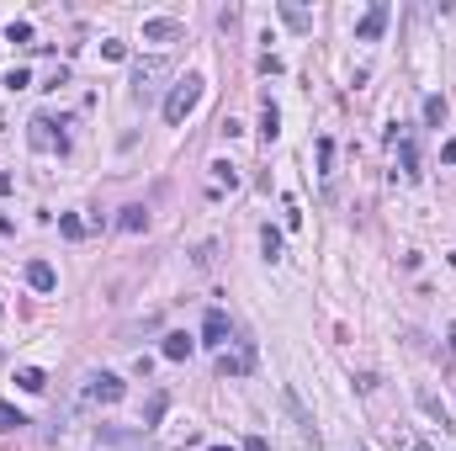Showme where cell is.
Returning a JSON list of instances; mask_svg holds the SVG:
<instances>
[{
  "instance_id": "8fae6325",
  "label": "cell",
  "mask_w": 456,
  "mask_h": 451,
  "mask_svg": "<svg viewBox=\"0 0 456 451\" xmlns=\"http://www.w3.org/2000/svg\"><path fill=\"white\" fill-rule=\"evenodd\" d=\"M420 409H424V414H430L441 430H456V425H451V414H445V404L435 398V393H420Z\"/></svg>"
},
{
  "instance_id": "4fadbf2b",
  "label": "cell",
  "mask_w": 456,
  "mask_h": 451,
  "mask_svg": "<svg viewBox=\"0 0 456 451\" xmlns=\"http://www.w3.org/2000/svg\"><path fill=\"white\" fill-rule=\"evenodd\" d=\"M276 133H281V112L271 107V96H265V107H260V138L271 143V138H276Z\"/></svg>"
},
{
  "instance_id": "ba28073f",
  "label": "cell",
  "mask_w": 456,
  "mask_h": 451,
  "mask_svg": "<svg viewBox=\"0 0 456 451\" xmlns=\"http://www.w3.org/2000/svg\"><path fill=\"white\" fill-rule=\"evenodd\" d=\"M32 143H37V149H59V155L69 149V138H64V133H53L48 117H32Z\"/></svg>"
},
{
  "instance_id": "83f0119b",
  "label": "cell",
  "mask_w": 456,
  "mask_h": 451,
  "mask_svg": "<svg viewBox=\"0 0 456 451\" xmlns=\"http://www.w3.org/2000/svg\"><path fill=\"white\" fill-rule=\"evenodd\" d=\"M244 451H271V446H265V436H250V440H244Z\"/></svg>"
},
{
  "instance_id": "603a6c76",
  "label": "cell",
  "mask_w": 456,
  "mask_h": 451,
  "mask_svg": "<svg viewBox=\"0 0 456 451\" xmlns=\"http://www.w3.org/2000/svg\"><path fill=\"white\" fill-rule=\"evenodd\" d=\"M318 165H324V176H329V165H335V143L329 138H318Z\"/></svg>"
},
{
  "instance_id": "4dcf8cb0",
  "label": "cell",
  "mask_w": 456,
  "mask_h": 451,
  "mask_svg": "<svg viewBox=\"0 0 456 451\" xmlns=\"http://www.w3.org/2000/svg\"><path fill=\"white\" fill-rule=\"evenodd\" d=\"M207 451H239V446H207Z\"/></svg>"
},
{
  "instance_id": "8992f818",
  "label": "cell",
  "mask_w": 456,
  "mask_h": 451,
  "mask_svg": "<svg viewBox=\"0 0 456 451\" xmlns=\"http://www.w3.org/2000/svg\"><path fill=\"white\" fill-rule=\"evenodd\" d=\"M27 287H32V292H53V287H59V271H53L48 261H27Z\"/></svg>"
},
{
  "instance_id": "9c48e42d",
  "label": "cell",
  "mask_w": 456,
  "mask_h": 451,
  "mask_svg": "<svg viewBox=\"0 0 456 451\" xmlns=\"http://www.w3.org/2000/svg\"><path fill=\"white\" fill-rule=\"evenodd\" d=\"M250 367H255V351H250V345H244V351H234V356H228V351L217 356V372H223V377H244Z\"/></svg>"
},
{
  "instance_id": "d6986e66",
  "label": "cell",
  "mask_w": 456,
  "mask_h": 451,
  "mask_svg": "<svg viewBox=\"0 0 456 451\" xmlns=\"http://www.w3.org/2000/svg\"><path fill=\"white\" fill-rule=\"evenodd\" d=\"M424 122H430V128L445 122V96H424Z\"/></svg>"
},
{
  "instance_id": "cb8c5ba5",
  "label": "cell",
  "mask_w": 456,
  "mask_h": 451,
  "mask_svg": "<svg viewBox=\"0 0 456 451\" xmlns=\"http://www.w3.org/2000/svg\"><path fill=\"white\" fill-rule=\"evenodd\" d=\"M281 16H287L292 27H308V11H302V6H281Z\"/></svg>"
},
{
  "instance_id": "f1b7e54d",
  "label": "cell",
  "mask_w": 456,
  "mask_h": 451,
  "mask_svg": "<svg viewBox=\"0 0 456 451\" xmlns=\"http://www.w3.org/2000/svg\"><path fill=\"white\" fill-rule=\"evenodd\" d=\"M445 345H451V356H456V324H451V329H445Z\"/></svg>"
},
{
  "instance_id": "52a82bcc",
  "label": "cell",
  "mask_w": 456,
  "mask_h": 451,
  "mask_svg": "<svg viewBox=\"0 0 456 451\" xmlns=\"http://www.w3.org/2000/svg\"><path fill=\"white\" fill-rule=\"evenodd\" d=\"M202 345H228V313H223V308H207V319H202Z\"/></svg>"
},
{
  "instance_id": "5bb4252c",
  "label": "cell",
  "mask_w": 456,
  "mask_h": 451,
  "mask_svg": "<svg viewBox=\"0 0 456 451\" xmlns=\"http://www.w3.org/2000/svg\"><path fill=\"white\" fill-rule=\"evenodd\" d=\"M117 223L128 228V234H144V228H149V213H144L138 202H133V207H122V218H117Z\"/></svg>"
},
{
  "instance_id": "2e32d148",
  "label": "cell",
  "mask_w": 456,
  "mask_h": 451,
  "mask_svg": "<svg viewBox=\"0 0 456 451\" xmlns=\"http://www.w3.org/2000/svg\"><path fill=\"white\" fill-rule=\"evenodd\" d=\"M213 186H217V191H223V186L234 191V186H239V170L228 165V159H217V165H213Z\"/></svg>"
},
{
  "instance_id": "7402d4cb",
  "label": "cell",
  "mask_w": 456,
  "mask_h": 451,
  "mask_svg": "<svg viewBox=\"0 0 456 451\" xmlns=\"http://www.w3.org/2000/svg\"><path fill=\"white\" fill-rule=\"evenodd\" d=\"M6 43H32V22H11L6 27Z\"/></svg>"
},
{
  "instance_id": "ffe728a7",
  "label": "cell",
  "mask_w": 456,
  "mask_h": 451,
  "mask_svg": "<svg viewBox=\"0 0 456 451\" xmlns=\"http://www.w3.org/2000/svg\"><path fill=\"white\" fill-rule=\"evenodd\" d=\"M22 425H27V414H22V409H11L6 398H0V430H22Z\"/></svg>"
},
{
  "instance_id": "3957f363",
  "label": "cell",
  "mask_w": 456,
  "mask_h": 451,
  "mask_svg": "<svg viewBox=\"0 0 456 451\" xmlns=\"http://www.w3.org/2000/svg\"><path fill=\"white\" fill-rule=\"evenodd\" d=\"M382 27H387V0H372V11L356 22V43H377Z\"/></svg>"
},
{
  "instance_id": "5b68a950",
  "label": "cell",
  "mask_w": 456,
  "mask_h": 451,
  "mask_svg": "<svg viewBox=\"0 0 456 451\" xmlns=\"http://www.w3.org/2000/svg\"><path fill=\"white\" fill-rule=\"evenodd\" d=\"M180 32H186V27H180L175 16H149L144 22V43H175Z\"/></svg>"
},
{
  "instance_id": "30bf717a",
  "label": "cell",
  "mask_w": 456,
  "mask_h": 451,
  "mask_svg": "<svg viewBox=\"0 0 456 451\" xmlns=\"http://www.w3.org/2000/svg\"><path fill=\"white\" fill-rule=\"evenodd\" d=\"M159 356H165V361H186V356H192V334H165Z\"/></svg>"
},
{
  "instance_id": "44dd1931",
  "label": "cell",
  "mask_w": 456,
  "mask_h": 451,
  "mask_svg": "<svg viewBox=\"0 0 456 451\" xmlns=\"http://www.w3.org/2000/svg\"><path fill=\"white\" fill-rule=\"evenodd\" d=\"M59 234H64V239H85V223H80L74 213H64V218H59Z\"/></svg>"
},
{
  "instance_id": "f546056e",
  "label": "cell",
  "mask_w": 456,
  "mask_h": 451,
  "mask_svg": "<svg viewBox=\"0 0 456 451\" xmlns=\"http://www.w3.org/2000/svg\"><path fill=\"white\" fill-rule=\"evenodd\" d=\"M6 234H11V223H6V218H0V239H6Z\"/></svg>"
},
{
  "instance_id": "484cf974",
  "label": "cell",
  "mask_w": 456,
  "mask_h": 451,
  "mask_svg": "<svg viewBox=\"0 0 456 451\" xmlns=\"http://www.w3.org/2000/svg\"><path fill=\"white\" fill-rule=\"evenodd\" d=\"M101 53H107V59H128V43H117V37H112V43H101Z\"/></svg>"
},
{
  "instance_id": "ac0fdd59",
  "label": "cell",
  "mask_w": 456,
  "mask_h": 451,
  "mask_svg": "<svg viewBox=\"0 0 456 451\" xmlns=\"http://www.w3.org/2000/svg\"><path fill=\"white\" fill-rule=\"evenodd\" d=\"M260 249H265V261H276V255H281V228L265 223V228H260Z\"/></svg>"
},
{
  "instance_id": "277c9868",
  "label": "cell",
  "mask_w": 456,
  "mask_h": 451,
  "mask_svg": "<svg viewBox=\"0 0 456 451\" xmlns=\"http://www.w3.org/2000/svg\"><path fill=\"white\" fill-rule=\"evenodd\" d=\"M165 74H170V64H165V59H144L138 70H133V91L149 96V91H154V80H165Z\"/></svg>"
},
{
  "instance_id": "d4e9b609",
  "label": "cell",
  "mask_w": 456,
  "mask_h": 451,
  "mask_svg": "<svg viewBox=\"0 0 456 451\" xmlns=\"http://www.w3.org/2000/svg\"><path fill=\"white\" fill-rule=\"evenodd\" d=\"M6 85H11V91H27V85H32V74H27V70H11V74H6Z\"/></svg>"
},
{
  "instance_id": "1f68e13d",
  "label": "cell",
  "mask_w": 456,
  "mask_h": 451,
  "mask_svg": "<svg viewBox=\"0 0 456 451\" xmlns=\"http://www.w3.org/2000/svg\"><path fill=\"white\" fill-rule=\"evenodd\" d=\"M0 319H6V308H0Z\"/></svg>"
},
{
  "instance_id": "7a4b0ae2",
  "label": "cell",
  "mask_w": 456,
  "mask_h": 451,
  "mask_svg": "<svg viewBox=\"0 0 456 451\" xmlns=\"http://www.w3.org/2000/svg\"><path fill=\"white\" fill-rule=\"evenodd\" d=\"M122 393H128V382L112 377V372H90V377H85V398H90V404H117Z\"/></svg>"
},
{
  "instance_id": "6da1fadb",
  "label": "cell",
  "mask_w": 456,
  "mask_h": 451,
  "mask_svg": "<svg viewBox=\"0 0 456 451\" xmlns=\"http://www.w3.org/2000/svg\"><path fill=\"white\" fill-rule=\"evenodd\" d=\"M196 101H202V74H186V80L165 96V122H170V128H180V122L196 112Z\"/></svg>"
},
{
  "instance_id": "e0dca14e",
  "label": "cell",
  "mask_w": 456,
  "mask_h": 451,
  "mask_svg": "<svg viewBox=\"0 0 456 451\" xmlns=\"http://www.w3.org/2000/svg\"><path fill=\"white\" fill-rule=\"evenodd\" d=\"M165 409H170V393H154V398H149V409H144V430L159 425V419H165Z\"/></svg>"
},
{
  "instance_id": "4316f807",
  "label": "cell",
  "mask_w": 456,
  "mask_h": 451,
  "mask_svg": "<svg viewBox=\"0 0 456 451\" xmlns=\"http://www.w3.org/2000/svg\"><path fill=\"white\" fill-rule=\"evenodd\" d=\"M441 159H445V165H456V138H445V143H441Z\"/></svg>"
},
{
  "instance_id": "9a60e30c",
  "label": "cell",
  "mask_w": 456,
  "mask_h": 451,
  "mask_svg": "<svg viewBox=\"0 0 456 451\" xmlns=\"http://www.w3.org/2000/svg\"><path fill=\"white\" fill-rule=\"evenodd\" d=\"M16 388H22V393H43V388H48V377H43L37 367H22V372H16Z\"/></svg>"
},
{
  "instance_id": "7c38bea8",
  "label": "cell",
  "mask_w": 456,
  "mask_h": 451,
  "mask_svg": "<svg viewBox=\"0 0 456 451\" xmlns=\"http://www.w3.org/2000/svg\"><path fill=\"white\" fill-rule=\"evenodd\" d=\"M398 165H403V181H414V176H420V149H414V138H403V143H398Z\"/></svg>"
}]
</instances>
